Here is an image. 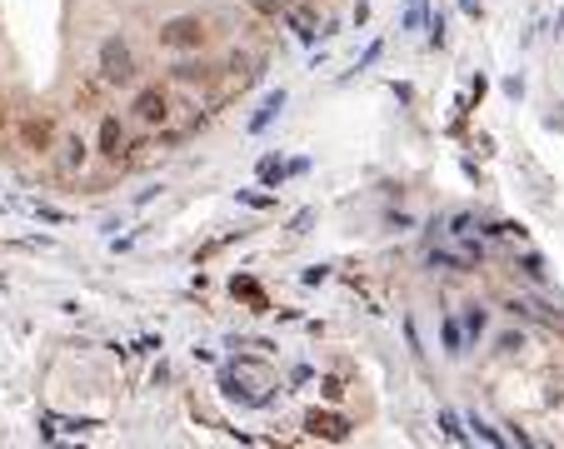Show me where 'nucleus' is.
<instances>
[{
  "label": "nucleus",
  "mask_w": 564,
  "mask_h": 449,
  "mask_svg": "<svg viewBox=\"0 0 564 449\" xmlns=\"http://www.w3.org/2000/svg\"><path fill=\"white\" fill-rule=\"evenodd\" d=\"M305 429H310L315 439H345V435H350V424L339 420V414H320V410L305 420Z\"/></svg>",
  "instance_id": "obj_7"
},
{
  "label": "nucleus",
  "mask_w": 564,
  "mask_h": 449,
  "mask_svg": "<svg viewBox=\"0 0 564 449\" xmlns=\"http://www.w3.org/2000/svg\"><path fill=\"white\" fill-rule=\"evenodd\" d=\"M101 80L105 86H135V55L120 36H110L101 45Z\"/></svg>",
  "instance_id": "obj_3"
},
{
  "label": "nucleus",
  "mask_w": 564,
  "mask_h": 449,
  "mask_svg": "<svg viewBox=\"0 0 564 449\" xmlns=\"http://www.w3.org/2000/svg\"><path fill=\"white\" fill-rule=\"evenodd\" d=\"M155 45L160 50H200L205 45V20L200 15H176V20H165L160 30H155Z\"/></svg>",
  "instance_id": "obj_2"
},
{
  "label": "nucleus",
  "mask_w": 564,
  "mask_h": 449,
  "mask_svg": "<svg viewBox=\"0 0 564 449\" xmlns=\"http://www.w3.org/2000/svg\"><path fill=\"white\" fill-rule=\"evenodd\" d=\"M20 135H26V145L30 150H55V125L51 120H40V115H30V120H20Z\"/></svg>",
  "instance_id": "obj_6"
},
{
  "label": "nucleus",
  "mask_w": 564,
  "mask_h": 449,
  "mask_svg": "<svg viewBox=\"0 0 564 449\" xmlns=\"http://www.w3.org/2000/svg\"><path fill=\"white\" fill-rule=\"evenodd\" d=\"M126 150H130V130H126V120L120 115H105L101 120V155L105 160H126Z\"/></svg>",
  "instance_id": "obj_4"
},
{
  "label": "nucleus",
  "mask_w": 564,
  "mask_h": 449,
  "mask_svg": "<svg viewBox=\"0 0 564 449\" xmlns=\"http://www.w3.org/2000/svg\"><path fill=\"white\" fill-rule=\"evenodd\" d=\"M170 115H176V100H170V90H165V86H140L135 100H130V120L145 125V130L170 125Z\"/></svg>",
  "instance_id": "obj_1"
},
{
  "label": "nucleus",
  "mask_w": 564,
  "mask_h": 449,
  "mask_svg": "<svg viewBox=\"0 0 564 449\" xmlns=\"http://www.w3.org/2000/svg\"><path fill=\"white\" fill-rule=\"evenodd\" d=\"M65 170H76V165H86V140H65Z\"/></svg>",
  "instance_id": "obj_8"
},
{
  "label": "nucleus",
  "mask_w": 564,
  "mask_h": 449,
  "mask_svg": "<svg viewBox=\"0 0 564 449\" xmlns=\"http://www.w3.org/2000/svg\"><path fill=\"white\" fill-rule=\"evenodd\" d=\"M215 75H220V65H210V61H180L176 70H170V86H210Z\"/></svg>",
  "instance_id": "obj_5"
}]
</instances>
